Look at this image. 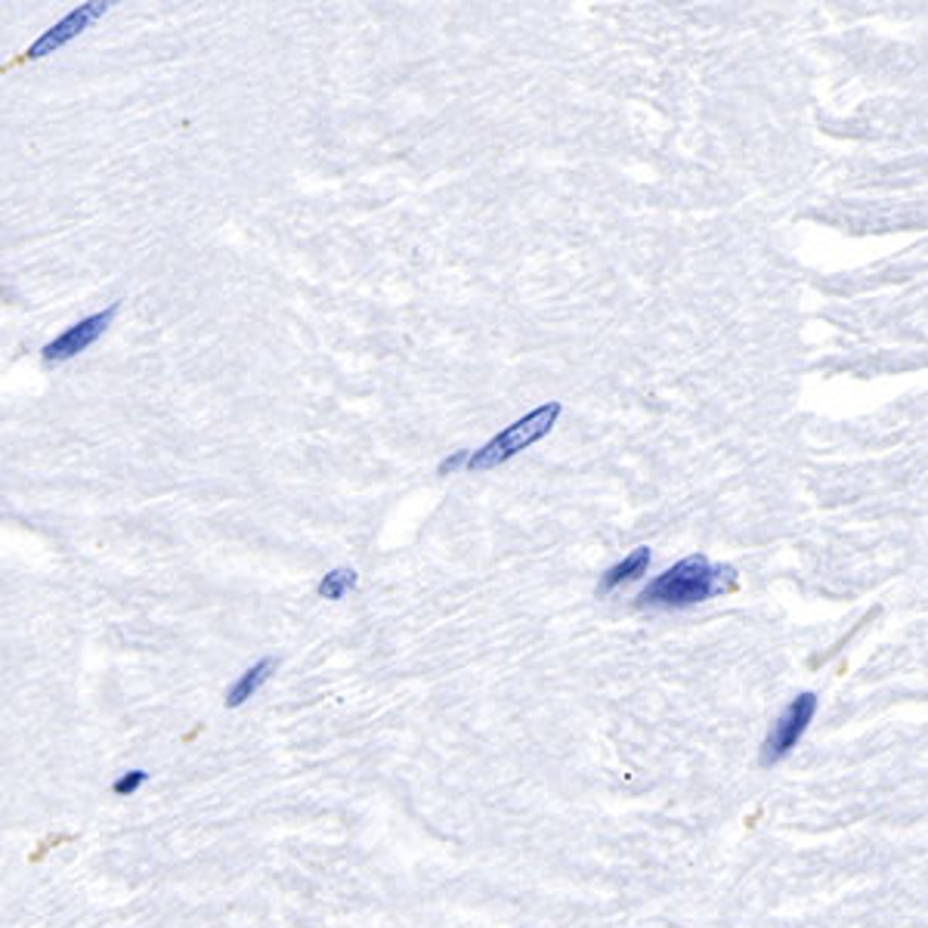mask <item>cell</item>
Wrapping results in <instances>:
<instances>
[{"label": "cell", "mask_w": 928, "mask_h": 928, "mask_svg": "<svg viewBox=\"0 0 928 928\" xmlns=\"http://www.w3.org/2000/svg\"><path fill=\"white\" fill-rule=\"evenodd\" d=\"M737 585V573L731 567H718L709 557L693 554L681 564L669 567L663 576H656L651 585L641 592V607H659V610H684L706 604L718 594L731 592Z\"/></svg>", "instance_id": "1"}, {"label": "cell", "mask_w": 928, "mask_h": 928, "mask_svg": "<svg viewBox=\"0 0 928 928\" xmlns=\"http://www.w3.org/2000/svg\"><path fill=\"white\" fill-rule=\"evenodd\" d=\"M560 412H564V409H560V403H545V406H539L535 412L523 416L520 421H514L511 428H505L502 434L493 436L483 449L471 453L468 468H471V471H490V468H498L502 461H508V458H514L517 453H523L527 446L539 443L542 436L552 434L554 421L560 418Z\"/></svg>", "instance_id": "2"}, {"label": "cell", "mask_w": 928, "mask_h": 928, "mask_svg": "<svg viewBox=\"0 0 928 928\" xmlns=\"http://www.w3.org/2000/svg\"><path fill=\"white\" fill-rule=\"evenodd\" d=\"M273 672H276V659H273V656H267V659H260L257 666H251V669L242 675L236 684L226 691V709H238L242 703H248V700L273 678Z\"/></svg>", "instance_id": "6"}, {"label": "cell", "mask_w": 928, "mask_h": 928, "mask_svg": "<svg viewBox=\"0 0 928 928\" xmlns=\"http://www.w3.org/2000/svg\"><path fill=\"white\" fill-rule=\"evenodd\" d=\"M146 780H149V774H146V770H127L121 780H115V787H112V790H115V795H134Z\"/></svg>", "instance_id": "9"}, {"label": "cell", "mask_w": 928, "mask_h": 928, "mask_svg": "<svg viewBox=\"0 0 928 928\" xmlns=\"http://www.w3.org/2000/svg\"><path fill=\"white\" fill-rule=\"evenodd\" d=\"M115 313H119V304H112V307L102 310V313L81 319L78 325L65 329L57 341H50V344L44 347V359H47V362H65V359H72V356L84 354L87 347H94L99 337L106 335V329L112 325Z\"/></svg>", "instance_id": "5"}, {"label": "cell", "mask_w": 928, "mask_h": 928, "mask_svg": "<svg viewBox=\"0 0 928 928\" xmlns=\"http://www.w3.org/2000/svg\"><path fill=\"white\" fill-rule=\"evenodd\" d=\"M647 567H651V548H634L626 560H619L616 567H610V570L604 573V579H601V585H597V589H601V594L616 592L619 585L641 579V576L647 573Z\"/></svg>", "instance_id": "7"}, {"label": "cell", "mask_w": 928, "mask_h": 928, "mask_svg": "<svg viewBox=\"0 0 928 928\" xmlns=\"http://www.w3.org/2000/svg\"><path fill=\"white\" fill-rule=\"evenodd\" d=\"M468 461H471V453H455V455H449V458H446V461L440 465V477H446V474H449V471H458V468H461V465H468Z\"/></svg>", "instance_id": "10"}, {"label": "cell", "mask_w": 928, "mask_h": 928, "mask_svg": "<svg viewBox=\"0 0 928 928\" xmlns=\"http://www.w3.org/2000/svg\"><path fill=\"white\" fill-rule=\"evenodd\" d=\"M814 715H817V696L814 693H799L790 706L777 715V721L770 725L768 737L762 743V768H774L777 762H783L795 750V743L805 737Z\"/></svg>", "instance_id": "3"}, {"label": "cell", "mask_w": 928, "mask_h": 928, "mask_svg": "<svg viewBox=\"0 0 928 928\" xmlns=\"http://www.w3.org/2000/svg\"><path fill=\"white\" fill-rule=\"evenodd\" d=\"M109 7H112V3H106V0H97V3H81V7H75V10H72V13H69L62 22H57V25H53V28L38 40V44H32V47L25 50V60H44V57H50L53 50L65 47L69 40H75L78 35H84L94 22L102 20Z\"/></svg>", "instance_id": "4"}, {"label": "cell", "mask_w": 928, "mask_h": 928, "mask_svg": "<svg viewBox=\"0 0 928 928\" xmlns=\"http://www.w3.org/2000/svg\"><path fill=\"white\" fill-rule=\"evenodd\" d=\"M356 582H359V576H356V570H347V567H341V570H332V573L322 576V582H319V597H325V601H341L347 592H354Z\"/></svg>", "instance_id": "8"}]
</instances>
